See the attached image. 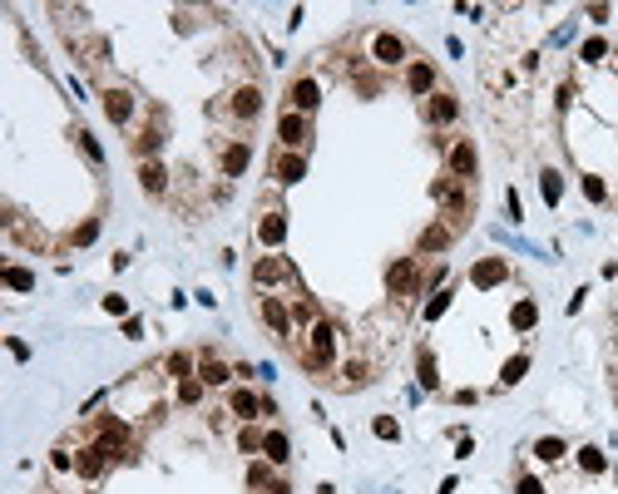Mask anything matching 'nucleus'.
<instances>
[{
  "label": "nucleus",
  "mask_w": 618,
  "mask_h": 494,
  "mask_svg": "<svg viewBox=\"0 0 618 494\" xmlns=\"http://www.w3.org/2000/svg\"><path fill=\"white\" fill-rule=\"evenodd\" d=\"M104 460H109V455H104L100 445H90V450H80V460H75V470H80L85 480H100V475H104Z\"/></svg>",
  "instance_id": "13"
},
{
  "label": "nucleus",
  "mask_w": 618,
  "mask_h": 494,
  "mask_svg": "<svg viewBox=\"0 0 618 494\" xmlns=\"http://www.w3.org/2000/svg\"><path fill=\"white\" fill-rule=\"evenodd\" d=\"M104 114H109L114 124H129V114H134V95H129V90H109V95H104Z\"/></svg>",
  "instance_id": "9"
},
{
  "label": "nucleus",
  "mask_w": 618,
  "mask_h": 494,
  "mask_svg": "<svg viewBox=\"0 0 618 494\" xmlns=\"http://www.w3.org/2000/svg\"><path fill=\"white\" fill-rule=\"evenodd\" d=\"M584 60H604V40H589L584 45Z\"/></svg>",
  "instance_id": "40"
},
{
  "label": "nucleus",
  "mask_w": 618,
  "mask_h": 494,
  "mask_svg": "<svg viewBox=\"0 0 618 494\" xmlns=\"http://www.w3.org/2000/svg\"><path fill=\"white\" fill-rule=\"evenodd\" d=\"M307 336H311L307 341V366H326L331 351H336V326H331V321H311Z\"/></svg>",
  "instance_id": "1"
},
{
  "label": "nucleus",
  "mask_w": 618,
  "mask_h": 494,
  "mask_svg": "<svg viewBox=\"0 0 618 494\" xmlns=\"http://www.w3.org/2000/svg\"><path fill=\"white\" fill-rule=\"evenodd\" d=\"M534 316H539V311H534V301H519L515 311H510V321H515L519 331H529V326H534Z\"/></svg>",
  "instance_id": "26"
},
{
  "label": "nucleus",
  "mask_w": 618,
  "mask_h": 494,
  "mask_svg": "<svg viewBox=\"0 0 618 494\" xmlns=\"http://www.w3.org/2000/svg\"><path fill=\"white\" fill-rule=\"evenodd\" d=\"M445 306H450V296H445V292H440V296H430V301H425V321H435V316H440Z\"/></svg>",
  "instance_id": "34"
},
{
  "label": "nucleus",
  "mask_w": 618,
  "mask_h": 494,
  "mask_svg": "<svg viewBox=\"0 0 618 494\" xmlns=\"http://www.w3.org/2000/svg\"><path fill=\"white\" fill-rule=\"evenodd\" d=\"M247 159H252V154H247V144H228V149H223V173H228V178H238V173L247 168Z\"/></svg>",
  "instance_id": "16"
},
{
  "label": "nucleus",
  "mask_w": 618,
  "mask_h": 494,
  "mask_svg": "<svg viewBox=\"0 0 618 494\" xmlns=\"http://www.w3.org/2000/svg\"><path fill=\"white\" fill-rule=\"evenodd\" d=\"M420 386H440V376H435V356H430V351H420Z\"/></svg>",
  "instance_id": "31"
},
{
  "label": "nucleus",
  "mask_w": 618,
  "mask_h": 494,
  "mask_svg": "<svg viewBox=\"0 0 618 494\" xmlns=\"http://www.w3.org/2000/svg\"><path fill=\"white\" fill-rule=\"evenodd\" d=\"M277 134H282V144H302V134H307V119H302V114H282Z\"/></svg>",
  "instance_id": "22"
},
{
  "label": "nucleus",
  "mask_w": 618,
  "mask_h": 494,
  "mask_svg": "<svg viewBox=\"0 0 618 494\" xmlns=\"http://www.w3.org/2000/svg\"><path fill=\"white\" fill-rule=\"evenodd\" d=\"M95 232H100V222H85V227H75V242L85 247V242H95Z\"/></svg>",
  "instance_id": "37"
},
{
  "label": "nucleus",
  "mask_w": 618,
  "mask_h": 494,
  "mask_svg": "<svg viewBox=\"0 0 618 494\" xmlns=\"http://www.w3.org/2000/svg\"><path fill=\"white\" fill-rule=\"evenodd\" d=\"M505 277H510V267H505L500 257H485V262H475V272H470L475 287H500Z\"/></svg>",
  "instance_id": "7"
},
{
  "label": "nucleus",
  "mask_w": 618,
  "mask_h": 494,
  "mask_svg": "<svg viewBox=\"0 0 618 494\" xmlns=\"http://www.w3.org/2000/svg\"><path fill=\"white\" fill-rule=\"evenodd\" d=\"M519 494H544V490H539V480H529V475H524V480H519Z\"/></svg>",
  "instance_id": "42"
},
{
  "label": "nucleus",
  "mask_w": 618,
  "mask_h": 494,
  "mask_svg": "<svg viewBox=\"0 0 618 494\" xmlns=\"http://www.w3.org/2000/svg\"><path fill=\"white\" fill-rule=\"evenodd\" d=\"M188 366H193V361H188L183 351H179V356H169V371H174V376H188Z\"/></svg>",
  "instance_id": "38"
},
{
  "label": "nucleus",
  "mask_w": 618,
  "mask_h": 494,
  "mask_svg": "<svg viewBox=\"0 0 618 494\" xmlns=\"http://www.w3.org/2000/svg\"><path fill=\"white\" fill-rule=\"evenodd\" d=\"M435 203H440L450 218H465V213H470V203L460 193V178H435Z\"/></svg>",
  "instance_id": "3"
},
{
  "label": "nucleus",
  "mask_w": 618,
  "mask_h": 494,
  "mask_svg": "<svg viewBox=\"0 0 618 494\" xmlns=\"http://www.w3.org/2000/svg\"><path fill=\"white\" fill-rule=\"evenodd\" d=\"M534 455H539V460H564V440H539Z\"/></svg>",
  "instance_id": "32"
},
{
  "label": "nucleus",
  "mask_w": 618,
  "mask_h": 494,
  "mask_svg": "<svg viewBox=\"0 0 618 494\" xmlns=\"http://www.w3.org/2000/svg\"><path fill=\"white\" fill-rule=\"evenodd\" d=\"M287 435L282 430H272V435H262V455H267V465H287Z\"/></svg>",
  "instance_id": "17"
},
{
  "label": "nucleus",
  "mask_w": 618,
  "mask_h": 494,
  "mask_svg": "<svg viewBox=\"0 0 618 494\" xmlns=\"http://www.w3.org/2000/svg\"><path fill=\"white\" fill-rule=\"evenodd\" d=\"M371 50H376V60H381V65H401V60H406V45H401L396 35H376V45H371Z\"/></svg>",
  "instance_id": "15"
},
{
  "label": "nucleus",
  "mask_w": 618,
  "mask_h": 494,
  "mask_svg": "<svg viewBox=\"0 0 618 494\" xmlns=\"http://www.w3.org/2000/svg\"><path fill=\"white\" fill-rule=\"evenodd\" d=\"M440 247H450V227L445 222H430L420 232V252H440Z\"/></svg>",
  "instance_id": "21"
},
{
  "label": "nucleus",
  "mask_w": 618,
  "mask_h": 494,
  "mask_svg": "<svg viewBox=\"0 0 618 494\" xmlns=\"http://www.w3.org/2000/svg\"><path fill=\"white\" fill-rule=\"evenodd\" d=\"M252 282H257V287H272V282H292V262H287V257H262V262L252 267Z\"/></svg>",
  "instance_id": "5"
},
{
  "label": "nucleus",
  "mask_w": 618,
  "mask_h": 494,
  "mask_svg": "<svg viewBox=\"0 0 618 494\" xmlns=\"http://www.w3.org/2000/svg\"><path fill=\"white\" fill-rule=\"evenodd\" d=\"M257 109H262V90H257V85H243V90L233 95V114H238V119H252Z\"/></svg>",
  "instance_id": "12"
},
{
  "label": "nucleus",
  "mask_w": 618,
  "mask_h": 494,
  "mask_svg": "<svg viewBox=\"0 0 618 494\" xmlns=\"http://www.w3.org/2000/svg\"><path fill=\"white\" fill-rule=\"evenodd\" d=\"M80 144H85V154H90V159H95V163H100L104 154H100V144H95V139H90V134H80Z\"/></svg>",
  "instance_id": "41"
},
{
  "label": "nucleus",
  "mask_w": 618,
  "mask_h": 494,
  "mask_svg": "<svg viewBox=\"0 0 618 494\" xmlns=\"http://www.w3.org/2000/svg\"><path fill=\"white\" fill-rule=\"evenodd\" d=\"M139 183H144L149 193H164V163H144V168H139Z\"/></svg>",
  "instance_id": "24"
},
{
  "label": "nucleus",
  "mask_w": 618,
  "mask_h": 494,
  "mask_svg": "<svg viewBox=\"0 0 618 494\" xmlns=\"http://www.w3.org/2000/svg\"><path fill=\"white\" fill-rule=\"evenodd\" d=\"M386 287H391V296H411L415 287H420V272H415V257H401L391 272H386Z\"/></svg>",
  "instance_id": "2"
},
{
  "label": "nucleus",
  "mask_w": 618,
  "mask_h": 494,
  "mask_svg": "<svg viewBox=\"0 0 618 494\" xmlns=\"http://www.w3.org/2000/svg\"><path fill=\"white\" fill-rule=\"evenodd\" d=\"M361 381H366V366H361V361H351V366H346V381H341V386H361Z\"/></svg>",
  "instance_id": "35"
},
{
  "label": "nucleus",
  "mask_w": 618,
  "mask_h": 494,
  "mask_svg": "<svg viewBox=\"0 0 618 494\" xmlns=\"http://www.w3.org/2000/svg\"><path fill=\"white\" fill-rule=\"evenodd\" d=\"M198 395H203V381H198V376H183V386H179V400H183V405H198Z\"/></svg>",
  "instance_id": "27"
},
{
  "label": "nucleus",
  "mask_w": 618,
  "mask_h": 494,
  "mask_svg": "<svg viewBox=\"0 0 618 494\" xmlns=\"http://www.w3.org/2000/svg\"><path fill=\"white\" fill-rule=\"evenodd\" d=\"M292 104H297V114H311V109L321 104V85H316V80H297V85H292Z\"/></svg>",
  "instance_id": "11"
},
{
  "label": "nucleus",
  "mask_w": 618,
  "mask_h": 494,
  "mask_svg": "<svg viewBox=\"0 0 618 494\" xmlns=\"http://www.w3.org/2000/svg\"><path fill=\"white\" fill-rule=\"evenodd\" d=\"M257 237H262L267 247H277V242L287 237V222H282V213H267V218H262V227H257Z\"/></svg>",
  "instance_id": "20"
},
{
  "label": "nucleus",
  "mask_w": 618,
  "mask_h": 494,
  "mask_svg": "<svg viewBox=\"0 0 618 494\" xmlns=\"http://www.w3.org/2000/svg\"><path fill=\"white\" fill-rule=\"evenodd\" d=\"M5 282H10L15 292H30V287H35V277H30L25 267H5Z\"/></svg>",
  "instance_id": "28"
},
{
  "label": "nucleus",
  "mask_w": 618,
  "mask_h": 494,
  "mask_svg": "<svg viewBox=\"0 0 618 494\" xmlns=\"http://www.w3.org/2000/svg\"><path fill=\"white\" fill-rule=\"evenodd\" d=\"M262 321H267L277 336H287V331H292V316H287V306H282L277 296H262Z\"/></svg>",
  "instance_id": "10"
},
{
  "label": "nucleus",
  "mask_w": 618,
  "mask_h": 494,
  "mask_svg": "<svg viewBox=\"0 0 618 494\" xmlns=\"http://www.w3.org/2000/svg\"><path fill=\"white\" fill-rule=\"evenodd\" d=\"M455 109H460V104H455L450 95H430V104H425L430 124H450V119H455Z\"/></svg>",
  "instance_id": "19"
},
{
  "label": "nucleus",
  "mask_w": 618,
  "mask_h": 494,
  "mask_svg": "<svg viewBox=\"0 0 618 494\" xmlns=\"http://www.w3.org/2000/svg\"><path fill=\"white\" fill-rule=\"evenodd\" d=\"M302 173H307V159H302V154H277V159H272V178H277V183H297Z\"/></svg>",
  "instance_id": "6"
},
{
  "label": "nucleus",
  "mask_w": 618,
  "mask_h": 494,
  "mask_svg": "<svg viewBox=\"0 0 618 494\" xmlns=\"http://www.w3.org/2000/svg\"><path fill=\"white\" fill-rule=\"evenodd\" d=\"M228 376H233V371H228L218 356H208V351H203V361H198V381H203V386H223Z\"/></svg>",
  "instance_id": "18"
},
{
  "label": "nucleus",
  "mask_w": 618,
  "mask_h": 494,
  "mask_svg": "<svg viewBox=\"0 0 618 494\" xmlns=\"http://www.w3.org/2000/svg\"><path fill=\"white\" fill-rule=\"evenodd\" d=\"M579 465H584L589 475H599V470H604V450H594V445H584V450H579Z\"/></svg>",
  "instance_id": "29"
},
{
  "label": "nucleus",
  "mask_w": 618,
  "mask_h": 494,
  "mask_svg": "<svg viewBox=\"0 0 618 494\" xmlns=\"http://www.w3.org/2000/svg\"><path fill=\"white\" fill-rule=\"evenodd\" d=\"M247 485H257V490H262V485H272V475H267V465H252V470H247Z\"/></svg>",
  "instance_id": "36"
},
{
  "label": "nucleus",
  "mask_w": 618,
  "mask_h": 494,
  "mask_svg": "<svg viewBox=\"0 0 618 494\" xmlns=\"http://www.w3.org/2000/svg\"><path fill=\"white\" fill-rule=\"evenodd\" d=\"M539 188H544V198H549V203H559V193H564V178H559L554 168H544V173H539Z\"/></svg>",
  "instance_id": "25"
},
{
  "label": "nucleus",
  "mask_w": 618,
  "mask_h": 494,
  "mask_svg": "<svg viewBox=\"0 0 618 494\" xmlns=\"http://www.w3.org/2000/svg\"><path fill=\"white\" fill-rule=\"evenodd\" d=\"M584 193L599 203V198H604V178H584Z\"/></svg>",
  "instance_id": "39"
},
{
  "label": "nucleus",
  "mask_w": 618,
  "mask_h": 494,
  "mask_svg": "<svg viewBox=\"0 0 618 494\" xmlns=\"http://www.w3.org/2000/svg\"><path fill=\"white\" fill-rule=\"evenodd\" d=\"M371 430H376V435H381V440H396V435H401V425H396V420H391V415H381V420H376V425H371Z\"/></svg>",
  "instance_id": "33"
},
{
  "label": "nucleus",
  "mask_w": 618,
  "mask_h": 494,
  "mask_svg": "<svg viewBox=\"0 0 618 494\" xmlns=\"http://www.w3.org/2000/svg\"><path fill=\"white\" fill-rule=\"evenodd\" d=\"M524 371H529V356H515V361L505 366V376H500V381H505V386H515V381H524Z\"/></svg>",
  "instance_id": "30"
},
{
  "label": "nucleus",
  "mask_w": 618,
  "mask_h": 494,
  "mask_svg": "<svg viewBox=\"0 0 618 494\" xmlns=\"http://www.w3.org/2000/svg\"><path fill=\"white\" fill-rule=\"evenodd\" d=\"M475 168H480V159H475V144H470V139H460V144L450 149V178L470 183V178H475Z\"/></svg>",
  "instance_id": "4"
},
{
  "label": "nucleus",
  "mask_w": 618,
  "mask_h": 494,
  "mask_svg": "<svg viewBox=\"0 0 618 494\" xmlns=\"http://www.w3.org/2000/svg\"><path fill=\"white\" fill-rule=\"evenodd\" d=\"M262 405H257V395L252 391H233V415H243V420H252Z\"/></svg>",
  "instance_id": "23"
},
{
  "label": "nucleus",
  "mask_w": 618,
  "mask_h": 494,
  "mask_svg": "<svg viewBox=\"0 0 618 494\" xmlns=\"http://www.w3.org/2000/svg\"><path fill=\"white\" fill-rule=\"evenodd\" d=\"M124 440H129V425H124V420H104L95 445H100L104 455H119V450H124Z\"/></svg>",
  "instance_id": "8"
},
{
  "label": "nucleus",
  "mask_w": 618,
  "mask_h": 494,
  "mask_svg": "<svg viewBox=\"0 0 618 494\" xmlns=\"http://www.w3.org/2000/svg\"><path fill=\"white\" fill-rule=\"evenodd\" d=\"M406 90H411V95H430V90H435V70H430L425 60L406 70Z\"/></svg>",
  "instance_id": "14"
}]
</instances>
